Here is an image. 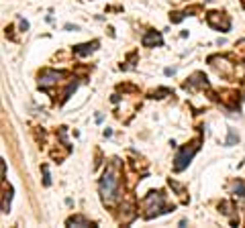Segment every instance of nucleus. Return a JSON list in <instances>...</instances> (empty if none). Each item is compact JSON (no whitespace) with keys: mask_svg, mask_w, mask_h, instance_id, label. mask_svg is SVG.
Instances as JSON below:
<instances>
[{"mask_svg":"<svg viewBox=\"0 0 245 228\" xmlns=\"http://www.w3.org/2000/svg\"><path fill=\"white\" fill-rule=\"evenodd\" d=\"M100 196L104 204H113L119 196V171H117V163L106 167L102 179H100Z\"/></svg>","mask_w":245,"mask_h":228,"instance_id":"f257e3e1","label":"nucleus"},{"mask_svg":"<svg viewBox=\"0 0 245 228\" xmlns=\"http://www.w3.org/2000/svg\"><path fill=\"white\" fill-rule=\"evenodd\" d=\"M143 208L147 210L145 212V218H153V216H160L163 212H170L172 208H165L163 206V193L162 191H149L147 198L143 200Z\"/></svg>","mask_w":245,"mask_h":228,"instance_id":"f03ea898","label":"nucleus"},{"mask_svg":"<svg viewBox=\"0 0 245 228\" xmlns=\"http://www.w3.org/2000/svg\"><path fill=\"white\" fill-rule=\"evenodd\" d=\"M198 149H200V138H196V140L188 143L186 147H182V149L178 151L176 159H174V171H182V169H186L188 163L192 161V157L198 153Z\"/></svg>","mask_w":245,"mask_h":228,"instance_id":"7ed1b4c3","label":"nucleus"},{"mask_svg":"<svg viewBox=\"0 0 245 228\" xmlns=\"http://www.w3.org/2000/svg\"><path fill=\"white\" fill-rule=\"evenodd\" d=\"M206 20L212 29H219V31H229L231 29V20L223 14V12H208L206 14Z\"/></svg>","mask_w":245,"mask_h":228,"instance_id":"20e7f679","label":"nucleus"},{"mask_svg":"<svg viewBox=\"0 0 245 228\" xmlns=\"http://www.w3.org/2000/svg\"><path fill=\"white\" fill-rule=\"evenodd\" d=\"M63 73L61 71H55V69H43L39 76V88L41 90H47L49 86L57 84V80H61Z\"/></svg>","mask_w":245,"mask_h":228,"instance_id":"39448f33","label":"nucleus"},{"mask_svg":"<svg viewBox=\"0 0 245 228\" xmlns=\"http://www.w3.org/2000/svg\"><path fill=\"white\" fill-rule=\"evenodd\" d=\"M141 43H143V47H162L163 45V39L162 35L157 33V31H147L145 35H143V39H141Z\"/></svg>","mask_w":245,"mask_h":228,"instance_id":"423d86ee","label":"nucleus"},{"mask_svg":"<svg viewBox=\"0 0 245 228\" xmlns=\"http://www.w3.org/2000/svg\"><path fill=\"white\" fill-rule=\"evenodd\" d=\"M98 45H100L98 41H92V43H84V45H76V47H74V53L82 57V55H88V53L96 51V49H98Z\"/></svg>","mask_w":245,"mask_h":228,"instance_id":"0eeeda50","label":"nucleus"},{"mask_svg":"<svg viewBox=\"0 0 245 228\" xmlns=\"http://www.w3.org/2000/svg\"><path fill=\"white\" fill-rule=\"evenodd\" d=\"M68 226H94L88 218H84V216H72V218H68V222H66Z\"/></svg>","mask_w":245,"mask_h":228,"instance_id":"6e6552de","label":"nucleus"},{"mask_svg":"<svg viewBox=\"0 0 245 228\" xmlns=\"http://www.w3.org/2000/svg\"><path fill=\"white\" fill-rule=\"evenodd\" d=\"M233 191H235V196H239V198H245V183L239 179V181L233 183Z\"/></svg>","mask_w":245,"mask_h":228,"instance_id":"1a4fd4ad","label":"nucleus"},{"mask_svg":"<svg viewBox=\"0 0 245 228\" xmlns=\"http://www.w3.org/2000/svg\"><path fill=\"white\" fill-rule=\"evenodd\" d=\"M76 88H78V82H76V80H74V82H72V84H70V86H68V90L63 92V102H66V100H68V98H70V96H72V92H76Z\"/></svg>","mask_w":245,"mask_h":228,"instance_id":"9d476101","label":"nucleus"},{"mask_svg":"<svg viewBox=\"0 0 245 228\" xmlns=\"http://www.w3.org/2000/svg\"><path fill=\"white\" fill-rule=\"evenodd\" d=\"M237 140H239V137L235 135V131H233V128H229V138H227V143H225V145H227V147H233Z\"/></svg>","mask_w":245,"mask_h":228,"instance_id":"9b49d317","label":"nucleus"},{"mask_svg":"<svg viewBox=\"0 0 245 228\" xmlns=\"http://www.w3.org/2000/svg\"><path fill=\"white\" fill-rule=\"evenodd\" d=\"M43 185H45V187H49V185H51V177H49V167H47V165H43Z\"/></svg>","mask_w":245,"mask_h":228,"instance_id":"f8f14e48","label":"nucleus"},{"mask_svg":"<svg viewBox=\"0 0 245 228\" xmlns=\"http://www.w3.org/2000/svg\"><path fill=\"white\" fill-rule=\"evenodd\" d=\"M184 16H186V12H172V14H170V20H172V23H180Z\"/></svg>","mask_w":245,"mask_h":228,"instance_id":"ddd939ff","label":"nucleus"},{"mask_svg":"<svg viewBox=\"0 0 245 228\" xmlns=\"http://www.w3.org/2000/svg\"><path fill=\"white\" fill-rule=\"evenodd\" d=\"M176 71H178V67H165V71H163V73H165V76H174Z\"/></svg>","mask_w":245,"mask_h":228,"instance_id":"4468645a","label":"nucleus"},{"mask_svg":"<svg viewBox=\"0 0 245 228\" xmlns=\"http://www.w3.org/2000/svg\"><path fill=\"white\" fill-rule=\"evenodd\" d=\"M66 31H80V27H78V25H70V23H68V25H66Z\"/></svg>","mask_w":245,"mask_h":228,"instance_id":"2eb2a0df","label":"nucleus"},{"mask_svg":"<svg viewBox=\"0 0 245 228\" xmlns=\"http://www.w3.org/2000/svg\"><path fill=\"white\" fill-rule=\"evenodd\" d=\"M21 27H23V31H27V29H29V23H27V20H23V18H21Z\"/></svg>","mask_w":245,"mask_h":228,"instance_id":"dca6fc26","label":"nucleus"}]
</instances>
